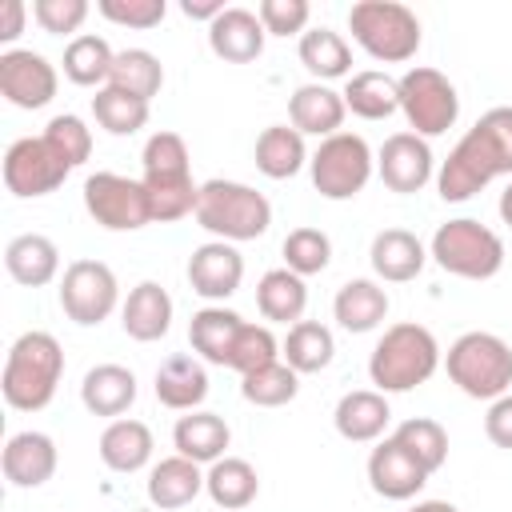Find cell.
<instances>
[{
	"label": "cell",
	"instance_id": "cell-1",
	"mask_svg": "<svg viewBox=\"0 0 512 512\" xmlns=\"http://www.w3.org/2000/svg\"><path fill=\"white\" fill-rule=\"evenodd\" d=\"M496 176H512V108H488L448 152L436 172V188L448 204L472 200Z\"/></svg>",
	"mask_w": 512,
	"mask_h": 512
},
{
	"label": "cell",
	"instance_id": "cell-2",
	"mask_svg": "<svg viewBox=\"0 0 512 512\" xmlns=\"http://www.w3.org/2000/svg\"><path fill=\"white\" fill-rule=\"evenodd\" d=\"M140 164H144V192H148V204H152V220L168 224V220H184L196 212V200H200V184H192V168H188V144L180 132H152L144 140V152H140Z\"/></svg>",
	"mask_w": 512,
	"mask_h": 512
},
{
	"label": "cell",
	"instance_id": "cell-3",
	"mask_svg": "<svg viewBox=\"0 0 512 512\" xmlns=\"http://www.w3.org/2000/svg\"><path fill=\"white\" fill-rule=\"evenodd\" d=\"M64 376V348L52 332H24L12 340L8 360H4V376H0V392L16 412H40L52 404L56 388Z\"/></svg>",
	"mask_w": 512,
	"mask_h": 512
},
{
	"label": "cell",
	"instance_id": "cell-4",
	"mask_svg": "<svg viewBox=\"0 0 512 512\" xmlns=\"http://www.w3.org/2000/svg\"><path fill=\"white\" fill-rule=\"evenodd\" d=\"M436 368H440V344L416 320L384 328V336L376 340V348L368 356V376H372L376 392H384V396L420 388L424 380H432Z\"/></svg>",
	"mask_w": 512,
	"mask_h": 512
},
{
	"label": "cell",
	"instance_id": "cell-5",
	"mask_svg": "<svg viewBox=\"0 0 512 512\" xmlns=\"http://www.w3.org/2000/svg\"><path fill=\"white\" fill-rule=\"evenodd\" d=\"M196 224L204 232H212L216 240L228 244H244V240H260L272 224V204L264 192L240 184V180H204L200 184V200H196Z\"/></svg>",
	"mask_w": 512,
	"mask_h": 512
},
{
	"label": "cell",
	"instance_id": "cell-6",
	"mask_svg": "<svg viewBox=\"0 0 512 512\" xmlns=\"http://www.w3.org/2000/svg\"><path fill=\"white\" fill-rule=\"evenodd\" d=\"M448 380L472 400H500L512 388V344L496 332H464L444 356Z\"/></svg>",
	"mask_w": 512,
	"mask_h": 512
},
{
	"label": "cell",
	"instance_id": "cell-7",
	"mask_svg": "<svg viewBox=\"0 0 512 512\" xmlns=\"http://www.w3.org/2000/svg\"><path fill=\"white\" fill-rule=\"evenodd\" d=\"M348 32L380 64H404L420 52V20L400 0H356L348 8Z\"/></svg>",
	"mask_w": 512,
	"mask_h": 512
},
{
	"label": "cell",
	"instance_id": "cell-8",
	"mask_svg": "<svg viewBox=\"0 0 512 512\" xmlns=\"http://www.w3.org/2000/svg\"><path fill=\"white\" fill-rule=\"evenodd\" d=\"M428 256L460 280H492L504 268V240L488 224L472 216H456L436 228Z\"/></svg>",
	"mask_w": 512,
	"mask_h": 512
},
{
	"label": "cell",
	"instance_id": "cell-9",
	"mask_svg": "<svg viewBox=\"0 0 512 512\" xmlns=\"http://www.w3.org/2000/svg\"><path fill=\"white\" fill-rule=\"evenodd\" d=\"M372 168H376V156H372L368 140L356 136V132H336V136L320 140V148L308 160L312 188L324 200H352V196H360L364 184L372 180Z\"/></svg>",
	"mask_w": 512,
	"mask_h": 512
},
{
	"label": "cell",
	"instance_id": "cell-10",
	"mask_svg": "<svg viewBox=\"0 0 512 512\" xmlns=\"http://www.w3.org/2000/svg\"><path fill=\"white\" fill-rule=\"evenodd\" d=\"M400 112L416 136H444L460 116L456 84L440 68L416 64L400 76Z\"/></svg>",
	"mask_w": 512,
	"mask_h": 512
},
{
	"label": "cell",
	"instance_id": "cell-11",
	"mask_svg": "<svg viewBox=\"0 0 512 512\" xmlns=\"http://www.w3.org/2000/svg\"><path fill=\"white\" fill-rule=\"evenodd\" d=\"M84 208L108 232H136L152 224V204L144 184L120 172H92L84 180Z\"/></svg>",
	"mask_w": 512,
	"mask_h": 512
},
{
	"label": "cell",
	"instance_id": "cell-12",
	"mask_svg": "<svg viewBox=\"0 0 512 512\" xmlns=\"http://www.w3.org/2000/svg\"><path fill=\"white\" fill-rule=\"evenodd\" d=\"M120 304L116 272L104 260H72L60 276V308L72 324L92 328L104 324Z\"/></svg>",
	"mask_w": 512,
	"mask_h": 512
},
{
	"label": "cell",
	"instance_id": "cell-13",
	"mask_svg": "<svg viewBox=\"0 0 512 512\" xmlns=\"http://www.w3.org/2000/svg\"><path fill=\"white\" fill-rule=\"evenodd\" d=\"M72 164L44 140V136H20L4 152V184L20 200H36L56 192L68 180Z\"/></svg>",
	"mask_w": 512,
	"mask_h": 512
},
{
	"label": "cell",
	"instance_id": "cell-14",
	"mask_svg": "<svg viewBox=\"0 0 512 512\" xmlns=\"http://www.w3.org/2000/svg\"><path fill=\"white\" fill-rule=\"evenodd\" d=\"M60 88V76H56V64L32 48H4L0 52V96L12 104V108H24V112H36L44 104H52Z\"/></svg>",
	"mask_w": 512,
	"mask_h": 512
},
{
	"label": "cell",
	"instance_id": "cell-15",
	"mask_svg": "<svg viewBox=\"0 0 512 512\" xmlns=\"http://www.w3.org/2000/svg\"><path fill=\"white\" fill-rule=\"evenodd\" d=\"M376 172H380L384 188H392L400 196H412V192H420L436 176V156H432L424 136L392 132L380 144V152H376Z\"/></svg>",
	"mask_w": 512,
	"mask_h": 512
},
{
	"label": "cell",
	"instance_id": "cell-16",
	"mask_svg": "<svg viewBox=\"0 0 512 512\" xmlns=\"http://www.w3.org/2000/svg\"><path fill=\"white\" fill-rule=\"evenodd\" d=\"M240 280H244V256L236 252V244L208 240V244L192 248V256H188V284H192L196 296L220 304V300L236 296Z\"/></svg>",
	"mask_w": 512,
	"mask_h": 512
},
{
	"label": "cell",
	"instance_id": "cell-17",
	"mask_svg": "<svg viewBox=\"0 0 512 512\" xmlns=\"http://www.w3.org/2000/svg\"><path fill=\"white\" fill-rule=\"evenodd\" d=\"M56 464H60V452H56V440L48 432H12L4 452H0V468H4V480L12 488H40L56 476Z\"/></svg>",
	"mask_w": 512,
	"mask_h": 512
},
{
	"label": "cell",
	"instance_id": "cell-18",
	"mask_svg": "<svg viewBox=\"0 0 512 512\" xmlns=\"http://www.w3.org/2000/svg\"><path fill=\"white\" fill-rule=\"evenodd\" d=\"M368 484L384 500H412L428 484V472L392 436H384L368 456Z\"/></svg>",
	"mask_w": 512,
	"mask_h": 512
},
{
	"label": "cell",
	"instance_id": "cell-19",
	"mask_svg": "<svg viewBox=\"0 0 512 512\" xmlns=\"http://www.w3.org/2000/svg\"><path fill=\"white\" fill-rule=\"evenodd\" d=\"M264 24L256 12L248 8H224L212 24H208V48L224 60V64H252L264 52Z\"/></svg>",
	"mask_w": 512,
	"mask_h": 512
},
{
	"label": "cell",
	"instance_id": "cell-20",
	"mask_svg": "<svg viewBox=\"0 0 512 512\" xmlns=\"http://www.w3.org/2000/svg\"><path fill=\"white\" fill-rule=\"evenodd\" d=\"M368 260H372V272L388 284H408L424 272L428 264V248L420 244L416 232L408 228H384L372 236V248H368Z\"/></svg>",
	"mask_w": 512,
	"mask_h": 512
},
{
	"label": "cell",
	"instance_id": "cell-21",
	"mask_svg": "<svg viewBox=\"0 0 512 512\" xmlns=\"http://www.w3.org/2000/svg\"><path fill=\"white\" fill-rule=\"evenodd\" d=\"M288 116H292V128H296L300 136H320V140H328V136L340 132L348 108H344V96H340L336 88L312 80V84H300V88L292 92Z\"/></svg>",
	"mask_w": 512,
	"mask_h": 512
},
{
	"label": "cell",
	"instance_id": "cell-22",
	"mask_svg": "<svg viewBox=\"0 0 512 512\" xmlns=\"http://www.w3.org/2000/svg\"><path fill=\"white\" fill-rule=\"evenodd\" d=\"M120 324L140 344H152V340L168 336V328H172V296H168V288L156 284V280H140L128 292V300L120 304Z\"/></svg>",
	"mask_w": 512,
	"mask_h": 512
},
{
	"label": "cell",
	"instance_id": "cell-23",
	"mask_svg": "<svg viewBox=\"0 0 512 512\" xmlns=\"http://www.w3.org/2000/svg\"><path fill=\"white\" fill-rule=\"evenodd\" d=\"M244 316L224 308V304H208L200 312H192V324H188V340H192V352L204 360V364H220L228 368L232 360V348H236V336L244 332Z\"/></svg>",
	"mask_w": 512,
	"mask_h": 512
},
{
	"label": "cell",
	"instance_id": "cell-24",
	"mask_svg": "<svg viewBox=\"0 0 512 512\" xmlns=\"http://www.w3.org/2000/svg\"><path fill=\"white\" fill-rule=\"evenodd\" d=\"M388 420H392V408H388L384 392H376V388L344 392V396L336 400V412H332L336 432H340L344 440H352V444H372V440H380L384 428H388Z\"/></svg>",
	"mask_w": 512,
	"mask_h": 512
},
{
	"label": "cell",
	"instance_id": "cell-25",
	"mask_svg": "<svg viewBox=\"0 0 512 512\" xmlns=\"http://www.w3.org/2000/svg\"><path fill=\"white\" fill-rule=\"evenodd\" d=\"M4 268L24 288H44L60 276V248L40 232H20L4 248Z\"/></svg>",
	"mask_w": 512,
	"mask_h": 512
},
{
	"label": "cell",
	"instance_id": "cell-26",
	"mask_svg": "<svg viewBox=\"0 0 512 512\" xmlns=\"http://www.w3.org/2000/svg\"><path fill=\"white\" fill-rule=\"evenodd\" d=\"M208 396V372H204V360L196 356H168L160 368H156V400L172 412H196Z\"/></svg>",
	"mask_w": 512,
	"mask_h": 512
},
{
	"label": "cell",
	"instance_id": "cell-27",
	"mask_svg": "<svg viewBox=\"0 0 512 512\" xmlns=\"http://www.w3.org/2000/svg\"><path fill=\"white\" fill-rule=\"evenodd\" d=\"M136 376L132 368L124 364H96L84 372V384H80V400L92 416H112L120 420L132 404H136Z\"/></svg>",
	"mask_w": 512,
	"mask_h": 512
},
{
	"label": "cell",
	"instance_id": "cell-28",
	"mask_svg": "<svg viewBox=\"0 0 512 512\" xmlns=\"http://www.w3.org/2000/svg\"><path fill=\"white\" fill-rule=\"evenodd\" d=\"M172 444H176V456H188V460H196V464H216L220 456H228L232 428L224 424V416L196 408V412H188V416L176 420Z\"/></svg>",
	"mask_w": 512,
	"mask_h": 512
},
{
	"label": "cell",
	"instance_id": "cell-29",
	"mask_svg": "<svg viewBox=\"0 0 512 512\" xmlns=\"http://www.w3.org/2000/svg\"><path fill=\"white\" fill-rule=\"evenodd\" d=\"M332 316H336V324H340L344 332H352V336L372 332V328H380L384 316H388V292H384L376 280L356 276V280L340 284V292H336V300H332Z\"/></svg>",
	"mask_w": 512,
	"mask_h": 512
},
{
	"label": "cell",
	"instance_id": "cell-30",
	"mask_svg": "<svg viewBox=\"0 0 512 512\" xmlns=\"http://www.w3.org/2000/svg\"><path fill=\"white\" fill-rule=\"evenodd\" d=\"M152 448H156L152 428L132 416H120L100 432V460L112 472H140L152 460Z\"/></svg>",
	"mask_w": 512,
	"mask_h": 512
},
{
	"label": "cell",
	"instance_id": "cell-31",
	"mask_svg": "<svg viewBox=\"0 0 512 512\" xmlns=\"http://www.w3.org/2000/svg\"><path fill=\"white\" fill-rule=\"evenodd\" d=\"M200 492H204V472H200V464L188 460V456H164V460L152 464V472H148V500H152L156 508H164V512L192 504Z\"/></svg>",
	"mask_w": 512,
	"mask_h": 512
},
{
	"label": "cell",
	"instance_id": "cell-32",
	"mask_svg": "<svg viewBox=\"0 0 512 512\" xmlns=\"http://www.w3.org/2000/svg\"><path fill=\"white\" fill-rule=\"evenodd\" d=\"M204 492L212 496L216 508L244 512L256 500V492H260V476H256V468L244 456H220L204 472Z\"/></svg>",
	"mask_w": 512,
	"mask_h": 512
},
{
	"label": "cell",
	"instance_id": "cell-33",
	"mask_svg": "<svg viewBox=\"0 0 512 512\" xmlns=\"http://www.w3.org/2000/svg\"><path fill=\"white\" fill-rule=\"evenodd\" d=\"M340 96H344V108L360 120H388L392 112H400V80L376 68L352 72Z\"/></svg>",
	"mask_w": 512,
	"mask_h": 512
},
{
	"label": "cell",
	"instance_id": "cell-34",
	"mask_svg": "<svg viewBox=\"0 0 512 512\" xmlns=\"http://www.w3.org/2000/svg\"><path fill=\"white\" fill-rule=\"evenodd\" d=\"M256 308L264 320L272 324H300L304 308H308V288H304V276L288 272V268H272L260 276L256 284Z\"/></svg>",
	"mask_w": 512,
	"mask_h": 512
},
{
	"label": "cell",
	"instance_id": "cell-35",
	"mask_svg": "<svg viewBox=\"0 0 512 512\" xmlns=\"http://www.w3.org/2000/svg\"><path fill=\"white\" fill-rule=\"evenodd\" d=\"M308 160L312 156L304 148V136L296 128H288V124H268L256 136V168L268 180H292Z\"/></svg>",
	"mask_w": 512,
	"mask_h": 512
},
{
	"label": "cell",
	"instance_id": "cell-36",
	"mask_svg": "<svg viewBox=\"0 0 512 512\" xmlns=\"http://www.w3.org/2000/svg\"><path fill=\"white\" fill-rule=\"evenodd\" d=\"M300 52V64L316 76V84L324 80H340V76H352V48L340 32L332 28H308L296 44Z\"/></svg>",
	"mask_w": 512,
	"mask_h": 512
},
{
	"label": "cell",
	"instance_id": "cell-37",
	"mask_svg": "<svg viewBox=\"0 0 512 512\" xmlns=\"http://www.w3.org/2000/svg\"><path fill=\"white\" fill-rule=\"evenodd\" d=\"M60 64H64V76H68L72 84H80V88H96V92H100V88L108 84V76H112L116 52H112V44H108L104 36L84 32V36L68 40Z\"/></svg>",
	"mask_w": 512,
	"mask_h": 512
},
{
	"label": "cell",
	"instance_id": "cell-38",
	"mask_svg": "<svg viewBox=\"0 0 512 512\" xmlns=\"http://www.w3.org/2000/svg\"><path fill=\"white\" fill-rule=\"evenodd\" d=\"M280 356H284V364L296 368L300 376L324 372V368L332 364V356H336V340H332V332H328L320 320H300V324L288 328V336H284V344H280Z\"/></svg>",
	"mask_w": 512,
	"mask_h": 512
},
{
	"label": "cell",
	"instance_id": "cell-39",
	"mask_svg": "<svg viewBox=\"0 0 512 512\" xmlns=\"http://www.w3.org/2000/svg\"><path fill=\"white\" fill-rule=\"evenodd\" d=\"M108 84L152 104V96H160V88H164V64L148 48H124V52H116Z\"/></svg>",
	"mask_w": 512,
	"mask_h": 512
},
{
	"label": "cell",
	"instance_id": "cell-40",
	"mask_svg": "<svg viewBox=\"0 0 512 512\" xmlns=\"http://www.w3.org/2000/svg\"><path fill=\"white\" fill-rule=\"evenodd\" d=\"M296 392H300V372L288 368L284 360H272V364L240 376V396L256 408H284L296 400Z\"/></svg>",
	"mask_w": 512,
	"mask_h": 512
},
{
	"label": "cell",
	"instance_id": "cell-41",
	"mask_svg": "<svg viewBox=\"0 0 512 512\" xmlns=\"http://www.w3.org/2000/svg\"><path fill=\"white\" fill-rule=\"evenodd\" d=\"M392 440L432 476L436 468H444V460H448V432H444V424L440 420H428V416H412V420H404V424H396V432H392Z\"/></svg>",
	"mask_w": 512,
	"mask_h": 512
},
{
	"label": "cell",
	"instance_id": "cell-42",
	"mask_svg": "<svg viewBox=\"0 0 512 512\" xmlns=\"http://www.w3.org/2000/svg\"><path fill=\"white\" fill-rule=\"evenodd\" d=\"M92 116H96V124H100L104 132H112V136H132V132H140V128L148 124V100H136V96H128V92L104 84V88L92 96Z\"/></svg>",
	"mask_w": 512,
	"mask_h": 512
},
{
	"label": "cell",
	"instance_id": "cell-43",
	"mask_svg": "<svg viewBox=\"0 0 512 512\" xmlns=\"http://www.w3.org/2000/svg\"><path fill=\"white\" fill-rule=\"evenodd\" d=\"M280 252H284V268H288V272H296V276H316V272H324L328 260H332V240H328V232H320V228H292V232L284 236Z\"/></svg>",
	"mask_w": 512,
	"mask_h": 512
},
{
	"label": "cell",
	"instance_id": "cell-44",
	"mask_svg": "<svg viewBox=\"0 0 512 512\" xmlns=\"http://www.w3.org/2000/svg\"><path fill=\"white\" fill-rule=\"evenodd\" d=\"M72 168L76 164H84L88 156H92V128L80 120V116H72V112H60V116H52L48 124H44V132H40Z\"/></svg>",
	"mask_w": 512,
	"mask_h": 512
},
{
	"label": "cell",
	"instance_id": "cell-45",
	"mask_svg": "<svg viewBox=\"0 0 512 512\" xmlns=\"http://www.w3.org/2000/svg\"><path fill=\"white\" fill-rule=\"evenodd\" d=\"M272 360H280V344H276V336L264 328V324H244V332L236 336V348H232V360H228V368H236L240 376H248V372H256V368H264V364H272Z\"/></svg>",
	"mask_w": 512,
	"mask_h": 512
},
{
	"label": "cell",
	"instance_id": "cell-46",
	"mask_svg": "<svg viewBox=\"0 0 512 512\" xmlns=\"http://www.w3.org/2000/svg\"><path fill=\"white\" fill-rule=\"evenodd\" d=\"M256 16L268 36H304L312 8H308V0H260Z\"/></svg>",
	"mask_w": 512,
	"mask_h": 512
},
{
	"label": "cell",
	"instance_id": "cell-47",
	"mask_svg": "<svg viewBox=\"0 0 512 512\" xmlns=\"http://www.w3.org/2000/svg\"><path fill=\"white\" fill-rule=\"evenodd\" d=\"M88 12H92L88 0H36L32 4V20L48 36H72V32H80V24L88 20Z\"/></svg>",
	"mask_w": 512,
	"mask_h": 512
},
{
	"label": "cell",
	"instance_id": "cell-48",
	"mask_svg": "<svg viewBox=\"0 0 512 512\" xmlns=\"http://www.w3.org/2000/svg\"><path fill=\"white\" fill-rule=\"evenodd\" d=\"M96 12L120 28H156L164 16H168V4L164 0H100Z\"/></svg>",
	"mask_w": 512,
	"mask_h": 512
},
{
	"label": "cell",
	"instance_id": "cell-49",
	"mask_svg": "<svg viewBox=\"0 0 512 512\" xmlns=\"http://www.w3.org/2000/svg\"><path fill=\"white\" fill-rule=\"evenodd\" d=\"M484 436L496 448H508L512 452V392H504L500 400L488 404V412H484Z\"/></svg>",
	"mask_w": 512,
	"mask_h": 512
},
{
	"label": "cell",
	"instance_id": "cell-50",
	"mask_svg": "<svg viewBox=\"0 0 512 512\" xmlns=\"http://www.w3.org/2000/svg\"><path fill=\"white\" fill-rule=\"evenodd\" d=\"M24 16H28L24 0H4V4H0V40H4V44H12V40L24 32Z\"/></svg>",
	"mask_w": 512,
	"mask_h": 512
},
{
	"label": "cell",
	"instance_id": "cell-51",
	"mask_svg": "<svg viewBox=\"0 0 512 512\" xmlns=\"http://www.w3.org/2000/svg\"><path fill=\"white\" fill-rule=\"evenodd\" d=\"M180 12L188 16V20H216L220 12H224V0H180Z\"/></svg>",
	"mask_w": 512,
	"mask_h": 512
},
{
	"label": "cell",
	"instance_id": "cell-52",
	"mask_svg": "<svg viewBox=\"0 0 512 512\" xmlns=\"http://www.w3.org/2000/svg\"><path fill=\"white\" fill-rule=\"evenodd\" d=\"M408 512H460V508L448 504V500H420V504H412Z\"/></svg>",
	"mask_w": 512,
	"mask_h": 512
},
{
	"label": "cell",
	"instance_id": "cell-53",
	"mask_svg": "<svg viewBox=\"0 0 512 512\" xmlns=\"http://www.w3.org/2000/svg\"><path fill=\"white\" fill-rule=\"evenodd\" d=\"M500 220L512 228V180L504 184V192H500Z\"/></svg>",
	"mask_w": 512,
	"mask_h": 512
}]
</instances>
